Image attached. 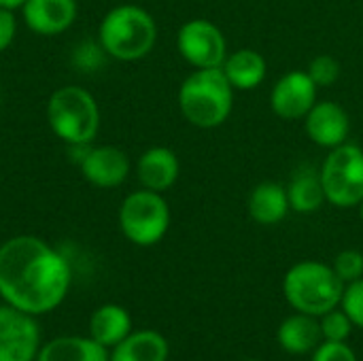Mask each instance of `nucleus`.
<instances>
[{"instance_id":"nucleus-1","label":"nucleus","mask_w":363,"mask_h":361,"mask_svg":"<svg viewBox=\"0 0 363 361\" xmlns=\"http://www.w3.org/2000/svg\"><path fill=\"white\" fill-rule=\"evenodd\" d=\"M70 287L68 262L36 236H15L0 245V296L28 315L62 304Z\"/></svg>"},{"instance_id":"nucleus-2","label":"nucleus","mask_w":363,"mask_h":361,"mask_svg":"<svg viewBox=\"0 0 363 361\" xmlns=\"http://www.w3.org/2000/svg\"><path fill=\"white\" fill-rule=\"evenodd\" d=\"M179 109L183 117L202 130L219 128L234 106V87L221 68H196L179 87Z\"/></svg>"},{"instance_id":"nucleus-3","label":"nucleus","mask_w":363,"mask_h":361,"mask_svg":"<svg viewBox=\"0 0 363 361\" xmlns=\"http://www.w3.org/2000/svg\"><path fill=\"white\" fill-rule=\"evenodd\" d=\"M100 45L119 62H136L151 53L157 40V23L149 11L136 4H119L100 21Z\"/></svg>"},{"instance_id":"nucleus-4","label":"nucleus","mask_w":363,"mask_h":361,"mask_svg":"<svg viewBox=\"0 0 363 361\" xmlns=\"http://www.w3.org/2000/svg\"><path fill=\"white\" fill-rule=\"evenodd\" d=\"M345 283L332 266L323 262H298L283 279V294L296 313L321 317L334 311L342 300Z\"/></svg>"},{"instance_id":"nucleus-5","label":"nucleus","mask_w":363,"mask_h":361,"mask_svg":"<svg viewBox=\"0 0 363 361\" xmlns=\"http://www.w3.org/2000/svg\"><path fill=\"white\" fill-rule=\"evenodd\" d=\"M47 121L60 140L83 147L91 143L100 130V109L87 89L66 85L51 94L47 102Z\"/></svg>"},{"instance_id":"nucleus-6","label":"nucleus","mask_w":363,"mask_h":361,"mask_svg":"<svg viewBox=\"0 0 363 361\" xmlns=\"http://www.w3.org/2000/svg\"><path fill=\"white\" fill-rule=\"evenodd\" d=\"M321 183L325 200L336 209H355L363 200V149L353 143H342L330 149L323 160Z\"/></svg>"},{"instance_id":"nucleus-7","label":"nucleus","mask_w":363,"mask_h":361,"mask_svg":"<svg viewBox=\"0 0 363 361\" xmlns=\"http://www.w3.org/2000/svg\"><path fill=\"white\" fill-rule=\"evenodd\" d=\"M119 226L123 236L138 247L157 245L170 228V209L162 194L138 189L125 196L119 209Z\"/></svg>"},{"instance_id":"nucleus-8","label":"nucleus","mask_w":363,"mask_h":361,"mask_svg":"<svg viewBox=\"0 0 363 361\" xmlns=\"http://www.w3.org/2000/svg\"><path fill=\"white\" fill-rule=\"evenodd\" d=\"M177 49L194 68H221L228 57L223 32L208 19L185 21L177 34Z\"/></svg>"},{"instance_id":"nucleus-9","label":"nucleus","mask_w":363,"mask_h":361,"mask_svg":"<svg viewBox=\"0 0 363 361\" xmlns=\"http://www.w3.org/2000/svg\"><path fill=\"white\" fill-rule=\"evenodd\" d=\"M38 326L32 315L0 306V361H32L38 355Z\"/></svg>"},{"instance_id":"nucleus-10","label":"nucleus","mask_w":363,"mask_h":361,"mask_svg":"<svg viewBox=\"0 0 363 361\" xmlns=\"http://www.w3.org/2000/svg\"><path fill=\"white\" fill-rule=\"evenodd\" d=\"M317 102V85L306 70H289L270 91V109L285 121L304 119Z\"/></svg>"},{"instance_id":"nucleus-11","label":"nucleus","mask_w":363,"mask_h":361,"mask_svg":"<svg viewBox=\"0 0 363 361\" xmlns=\"http://www.w3.org/2000/svg\"><path fill=\"white\" fill-rule=\"evenodd\" d=\"M304 130L315 145L323 149H334L347 143V136L351 132L349 113L334 100L315 102V106L304 117Z\"/></svg>"},{"instance_id":"nucleus-12","label":"nucleus","mask_w":363,"mask_h":361,"mask_svg":"<svg viewBox=\"0 0 363 361\" xmlns=\"http://www.w3.org/2000/svg\"><path fill=\"white\" fill-rule=\"evenodd\" d=\"M81 172L83 177L102 189H111L121 185L130 174V157L125 151L104 145L89 149L81 160Z\"/></svg>"},{"instance_id":"nucleus-13","label":"nucleus","mask_w":363,"mask_h":361,"mask_svg":"<svg viewBox=\"0 0 363 361\" xmlns=\"http://www.w3.org/2000/svg\"><path fill=\"white\" fill-rule=\"evenodd\" d=\"M21 15L32 32L53 36L74 23L77 0H26Z\"/></svg>"},{"instance_id":"nucleus-14","label":"nucleus","mask_w":363,"mask_h":361,"mask_svg":"<svg viewBox=\"0 0 363 361\" xmlns=\"http://www.w3.org/2000/svg\"><path fill=\"white\" fill-rule=\"evenodd\" d=\"M181 172L179 157L168 147H151L136 162V177L145 189L164 194L168 191Z\"/></svg>"},{"instance_id":"nucleus-15","label":"nucleus","mask_w":363,"mask_h":361,"mask_svg":"<svg viewBox=\"0 0 363 361\" xmlns=\"http://www.w3.org/2000/svg\"><path fill=\"white\" fill-rule=\"evenodd\" d=\"M249 215L259 226H277L291 211L287 187L274 181H264L253 187L249 196Z\"/></svg>"},{"instance_id":"nucleus-16","label":"nucleus","mask_w":363,"mask_h":361,"mask_svg":"<svg viewBox=\"0 0 363 361\" xmlns=\"http://www.w3.org/2000/svg\"><path fill=\"white\" fill-rule=\"evenodd\" d=\"M221 70L234 89L251 91L264 83L268 66H266V60L259 51L238 49L234 53H228V57L221 64Z\"/></svg>"},{"instance_id":"nucleus-17","label":"nucleus","mask_w":363,"mask_h":361,"mask_svg":"<svg viewBox=\"0 0 363 361\" xmlns=\"http://www.w3.org/2000/svg\"><path fill=\"white\" fill-rule=\"evenodd\" d=\"M277 338L279 345L291 355H306L315 351L323 340L317 317L304 313H296L294 317L285 319L277 332Z\"/></svg>"},{"instance_id":"nucleus-18","label":"nucleus","mask_w":363,"mask_h":361,"mask_svg":"<svg viewBox=\"0 0 363 361\" xmlns=\"http://www.w3.org/2000/svg\"><path fill=\"white\" fill-rule=\"evenodd\" d=\"M287 198H289L291 211L300 215L317 213L328 202L319 170H315L313 166L298 168V172H294L287 185Z\"/></svg>"},{"instance_id":"nucleus-19","label":"nucleus","mask_w":363,"mask_h":361,"mask_svg":"<svg viewBox=\"0 0 363 361\" xmlns=\"http://www.w3.org/2000/svg\"><path fill=\"white\" fill-rule=\"evenodd\" d=\"M168 360V343L160 332L140 330L130 332L117 347L108 361H166Z\"/></svg>"},{"instance_id":"nucleus-20","label":"nucleus","mask_w":363,"mask_h":361,"mask_svg":"<svg viewBox=\"0 0 363 361\" xmlns=\"http://www.w3.org/2000/svg\"><path fill=\"white\" fill-rule=\"evenodd\" d=\"M36 361H108V353L94 338L62 336L38 349Z\"/></svg>"},{"instance_id":"nucleus-21","label":"nucleus","mask_w":363,"mask_h":361,"mask_svg":"<svg viewBox=\"0 0 363 361\" xmlns=\"http://www.w3.org/2000/svg\"><path fill=\"white\" fill-rule=\"evenodd\" d=\"M89 332L96 343L102 347H117L130 332H132V319L130 313L117 304H104L100 306L89 321Z\"/></svg>"},{"instance_id":"nucleus-22","label":"nucleus","mask_w":363,"mask_h":361,"mask_svg":"<svg viewBox=\"0 0 363 361\" xmlns=\"http://www.w3.org/2000/svg\"><path fill=\"white\" fill-rule=\"evenodd\" d=\"M340 70H342L340 68V62L334 55H330V53H321V55L313 57L311 64H308V68H306L308 77L315 81L317 87H330V85H334L338 81V77H340Z\"/></svg>"},{"instance_id":"nucleus-23","label":"nucleus","mask_w":363,"mask_h":361,"mask_svg":"<svg viewBox=\"0 0 363 361\" xmlns=\"http://www.w3.org/2000/svg\"><path fill=\"white\" fill-rule=\"evenodd\" d=\"M321 336L323 340H330V343H347V338L351 336V330H353V321L347 317L345 311H330L325 315H321Z\"/></svg>"},{"instance_id":"nucleus-24","label":"nucleus","mask_w":363,"mask_h":361,"mask_svg":"<svg viewBox=\"0 0 363 361\" xmlns=\"http://www.w3.org/2000/svg\"><path fill=\"white\" fill-rule=\"evenodd\" d=\"M334 272L340 277V281L347 285V283H353L357 279H363V253L357 249H347V251H340L334 260Z\"/></svg>"},{"instance_id":"nucleus-25","label":"nucleus","mask_w":363,"mask_h":361,"mask_svg":"<svg viewBox=\"0 0 363 361\" xmlns=\"http://www.w3.org/2000/svg\"><path fill=\"white\" fill-rule=\"evenodd\" d=\"M340 306L347 313V317L353 321V326L363 328V279L345 285Z\"/></svg>"},{"instance_id":"nucleus-26","label":"nucleus","mask_w":363,"mask_h":361,"mask_svg":"<svg viewBox=\"0 0 363 361\" xmlns=\"http://www.w3.org/2000/svg\"><path fill=\"white\" fill-rule=\"evenodd\" d=\"M313 361H357L353 349L347 343H330L325 340L313 353Z\"/></svg>"},{"instance_id":"nucleus-27","label":"nucleus","mask_w":363,"mask_h":361,"mask_svg":"<svg viewBox=\"0 0 363 361\" xmlns=\"http://www.w3.org/2000/svg\"><path fill=\"white\" fill-rule=\"evenodd\" d=\"M17 34V21L11 9L0 6V51L9 49Z\"/></svg>"},{"instance_id":"nucleus-28","label":"nucleus","mask_w":363,"mask_h":361,"mask_svg":"<svg viewBox=\"0 0 363 361\" xmlns=\"http://www.w3.org/2000/svg\"><path fill=\"white\" fill-rule=\"evenodd\" d=\"M23 2H26V0H0V6L15 11V9H21V6H23Z\"/></svg>"},{"instance_id":"nucleus-29","label":"nucleus","mask_w":363,"mask_h":361,"mask_svg":"<svg viewBox=\"0 0 363 361\" xmlns=\"http://www.w3.org/2000/svg\"><path fill=\"white\" fill-rule=\"evenodd\" d=\"M357 209H359V217H362V221H363V200L359 202V206H357Z\"/></svg>"},{"instance_id":"nucleus-30","label":"nucleus","mask_w":363,"mask_h":361,"mask_svg":"<svg viewBox=\"0 0 363 361\" xmlns=\"http://www.w3.org/2000/svg\"><path fill=\"white\" fill-rule=\"evenodd\" d=\"M247 361H257V360H247Z\"/></svg>"}]
</instances>
